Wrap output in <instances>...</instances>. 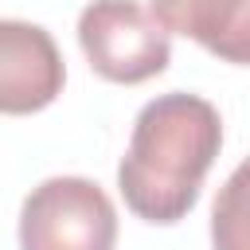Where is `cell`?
<instances>
[{
  "label": "cell",
  "instance_id": "obj_1",
  "mask_svg": "<svg viewBox=\"0 0 250 250\" xmlns=\"http://www.w3.org/2000/svg\"><path fill=\"white\" fill-rule=\"evenodd\" d=\"M219 148L223 117L207 98L180 90L152 98L137 113L129 148L117 164L125 207L145 223H180L195 207Z\"/></svg>",
  "mask_w": 250,
  "mask_h": 250
},
{
  "label": "cell",
  "instance_id": "obj_2",
  "mask_svg": "<svg viewBox=\"0 0 250 250\" xmlns=\"http://www.w3.org/2000/svg\"><path fill=\"white\" fill-rule=\"evenodd\" d=\"M172 31L141 0H94L78 16V43L94 74L137 86L156 78L172 59Z\"/></svg>",
  "mask_w": 250,
  "mask_h": 250
},
{
  "label": "cell",
  "instance_id": "obj_3",
  "mask_svg": "<svg viewBox=\"0 0 250 250\" xmlns=\"http://www.w3.org/2000/svg\"><path fill=\"white\" fill-rule=\"evenodd\" d=\"M117 211L86 176H51L23 199L20 250H113Z\"/></svg>",
  "mask_w": 250,
  "mask_h": 250
},
{
  "label": "cell",
  "instance_id": "obj_4",
  "mask_svg": "<svg viewBox=\"0 0 250 250\" xmlns=\"http://www.w3.org/2000/svg\"><path fill=\"white\" fill-rule=\"evenodd\" d=\"M62 55L39 23H0V109L35 113L62 94Z\"/></svg>",
  "mask_w": 250,
  "mask_h": 250
},
{
  "label": "cell",
  "instance_id": "obj_5",
  "mask_svg": "<svg viewBox=\"0 0 250 250\" xmlns=\"http://www.w3.org/2000/svg\"><path fill=\"white\" fill-rule=\"evenodd\" d=\"M160 23L223 62L250 66V0H152Z\"/></svg>",
  "mask_w": 250,
  "mask_h": 250
},
{
  "label": "cell",
  "instance_id": "obj_6",
  "mask_svg": "<svg viewBox=\"0 0 250 250\" xmlns=\"http://www.w3.org/2000/svg\"><path fill=\"white\" fill-rule=\"evenodd\" d=\"M211 246L250 250V156L227 176L211 207Z\"/></svg>",
  "mask_w": 250,
  "mask_h": 250
}]
</instances>
